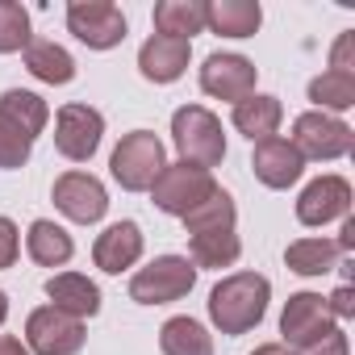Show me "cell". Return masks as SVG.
I'll return each instance as SVG.
<instances>
[{
	"label": "cell",
	"mask_w": 355,
	"mask_h": 355,
	"mask_svg": "<svg viewBox=\"0 0 355 355\" xmlns=\"http://www.w3.org/2000/svg\"><path fill=\"white\" fill-rule=\"evenodd\" d=\"M184 230H189L193 268H230L243 251V243L234 234V201L222 189L184 218Z\"/></svg>",
	"instance_id": "6da1fadb"
},
{
	"label": "cell",
	"mask_w": 355,
	"mask_h": 355,
	"mask_svg": "<svg viewBox=\"0 0 355 355\" xmlns=\"http://www.w3.org/2000/svg\"><path fill=\"white\" fill-rule=\"evenodd\" d=\"M268 297H272V284L268 276L259 272H234L226 280L214 284L209 293V318L222 334H247L263 322L268 313Z\"/></svg>",
	"instance_id": "7a4b0ae2"
},
{
	"label": "cell",
	"mask_w": 355,
	"mask_h": 355,
	"mask_svg": "<svg viewBox=\"0 0 355 355\" xmlns=\"http://www.w3.org/2000/svg\"><path fill=\"white\" fill-rule=\"evenodd\" d=\"M46 101L34 96V92H21V88H9L0 96V167L13 171L30 159L34 150V138L42 134L46 125Z\"/></svg>",
	"instance_id": "3957f363"
},
{
	"label": "cell",
	"mask_w": 355,
	"mask_h": 355,
	"mask_svg": "<svg viewBox=\"0 0 355 355\" xmlns=\"http://www.w3.org/2000/svg\"><path fill=\"white\" fill-rule=\"evenodd\" d=\"M171 142L180 150V163H193V167H205V171L226 159L222 121L205 105H184V109L171 113Z\"/></svg>",
	"instance_id": "277c9868"
},
{
	"label": "cell",
	"mask_w": 355,
	"mask_h": 355,
	"mask_svg": "<svg viewBox=\"0 0 355 355\" xmlns=\"http://www.w3.org/2000/svg\"><path fill=\"white\" fill-rule=\"evenodd\" d=\"M218 193L214 184V171L205 167H193V163H167L159 171V180L150 184V197L163 214L171 218H189L197 205H205L209 197Z\"/></svg>",
	"instance_id": "5b68a950"
},
{
	"label": "cell",
	"mask_w": 355,
	"mask_h": 355,
	"mask_svg": "<svg viewBox=\"0 0 355 355\" xmlns=\"http://www.w3.org/2000/svg\"><path fill=\"white\" fill-rule=\"evenodd\" d=\"M109 167H113V180H117L125 193H146V189L159 180V171L167 167L163 142H159L150 130H134V134H125V138L117 142Z\"/></svg>",
	"instance_id": "8992f818"
},
{
	"label": "cell",
	"mask_w": 355,
	"mask_h": 355,
	"mask_svg": "<svg viewBox=\"0 0 355 355\" xmlns=\"http://www.w3.org/2000/svg\"><path fill=\"white\" fill-rule=\"evenodd\" d=\"M193 284H197L193 259H184V255H159V259H150L146 268L134 272L130 297H134L138 305H167V301L189 297Z\"/></svg>",
	"instance_id": "52a82bcc"
},
{
	"label": "cell",
	"mask_w": 355,
	"mask_h": 355,
	"mask_svg": "<svg viewBox=\"0 0 355 355\" xmlns=\"http://www.w3.org/2000/svg\"><path fill=\"white\" fill-rule=\"evenodd\" d=\"M67 30L88 51H113L125 42V13L109 0H80L67 9Z\"/></svg>",
	"instance_id": "ba28073f"
},
{
	"label": "cell",
	"mask_w": 355,
	"mask_h": 355,
	"mask_svg": "<svg viewBox=\"0 0 355 355\" xmlns=\"http://www.w3.org/2000/svg\"><path fill=\"white\" fill-rule=\"evenodd\" d=\"M351 142H355L351 125L330 117V113H301L293 121V146H297L301 159H322V163L343 159L351 150Z\"/></svg>",
	"instance_id": "9c48e42d"
},
{
	"label": "cell",
	"mask_w": 355,
	"mask_h": 355,
	"mask_svg": "<svg viewBox=\"0 0 355 355\" xmlns=\"http://www.w3.org/2000/svg\"><path fill=\"white\" fill-rule=\"evenodd\" d=\"M84 334H88L84 322L63 313V309H55V305L34 309L30 322H26V343L38 355H76L84 347Z\"/></svg>",
	"instance_id": "30bf717a"
},
{
	"label": "cell",
	"mask_w": 355,
	"mask_h": 355,
	"mask_svg": "<svg viewBox=\"0 0 355 355\" xmlns=\"http://www.w3.org/2000/svg\"><path fill=\"white\" fill-rule=\"evenodd\" d=\"M101 134H105V117L92 105H63L55 117V146L71 163L92 159L101 146Z\"/></svg>",
	"instance_id": "8fae6325"
},
{
	"label": "cell",
	"mask_w": 355,
	"mask_h": 355,
	"mask_svg": "<svg viewBox=\"0 0 355 355\" xmlns=\"http://www.w3.org/2000/svg\"><path fill=\"white\" fill-rule=\"evenodd\" d=\"M51 197H55V209H59L63 218L80 222V226L101 222L105 209H109V193H105V184L96 180V175H88V171H67V175H59Z\"/></svg>",
	"instance_id": "7c38bea8"
},
{
	"label": "cell",
	"mask_w": 355,
	"mask_h": 355,
	"mask_svg": "<svg viewBox=\"0 0 355 355\" xmlns=\"http://www.w3.org/2000/svg\"><path fill=\"white\" fill-rule=\"evenodd\" d=\"M326 330H334V318L326 309V297L322 293H293L284 313H280V334H284V347H309L318 343Z\"/></svg>",
	"instance_id": "4fadbf2b"
},
{
	"label": "cell",
	"mask_w": 355,
	"mask_h": 355,
	"mask_svg": "<svg viewBox=\"0 0 355 355\" xmlns=\"http://www.w3.org/2000/svg\"><path fill=\"white\" fill-rule=\"evenodd\" d=\"M201 88L218 101H247L255 92V63L243 59V55H226V51H214L201 67Z\"/></svg>",
	"instance_id": "5bb4252c"
},
{
	"label": "cell",
	"mask_w": 355,
	"mask_h": 355,
	"mask_svg": "<svg viewBox=\"0 0 355 355\" xmlns=\"http://www.w3.org/2000/svg\"><path fill=\"white\" fill-rule=\"evenodd\" d=\"M351 209V184L343 175H318L313 184H305L297 201V222L301 226H326L334 218H347Z\"/></svg>",
	"instance_id": "9a60e30c"
},
{
	"label": "cell",
	"mask_w": 355,
	"mask_h": 355,
	"mask_svg": "<svg viewBox=\"0 0 355 355\" xmlns=\"http://www.w3.org/2000/svg\"><path fill=\"white\" fill-rule=\"evenodd\" d=\"M189 55H193V42L155 34V38H146L142 51H138V71H142L150 84H175V80L184 76V67H189Z\"/></svg>",
	"instance_id": "2e32d148"
},
{
	"label": "cell",
	"mask_w": 355,
	"mask_h": 355,
	"mask_svg": "<svg viewBox=\"0 0 355 355\" xmlns=\"http://www.w3.org/2000/svg\"><path fill=\"white\" fill-rule=\"evenodd\" d=\"M251 167H255V175H259L268 189H288V184L301 180L305 159L297 155V146L288 138H263V142H255Z\"/></svg>",
	"instance_id": "e0dca14e"
},
{
	"label": "cell",
	"mask_w": 355,
	"mask_h": 355,
	"mask_svg": "<svg viewBox=\"0 0 355 355\" xmlns=\"http://www.w3.org/2000/svg\"><path fill=\"white\" fill-rule=\"evenodd\" d=\"M138 255H142V230H138V222H117V226H109V230L96 239V247H92L96 268L109 272V276L134 268Z\"/></svg>",
	"instance_id": "ac0fdd59"
},
{
	"label": "cell",
	"mask_w": 355,
	"mask_h": 355,
	"mask_svg": "<svg viewBox=\"0 0 355 355\" xmlns=\"http://www.w3.org/2000/svg\"><path fill=\"white\" fill-rule=\"evenodd\" d=\"M46 297L55 301V309H63V313H71V318H92V313H101V288L88 280V276H80V272H59V276H51L46 280Z\"/></svg>",
	"instance_id": "d6986e66"
},
{
	"label": "cell",
	"mask_w": 355,
	"mask_h": 355,
	"mask_svg": "<svg viewBox=\"0 0 355 355\" xmlns=\"http://www.w3.org/2000/svg\"><path fill=\"white\" fill-rule=\"evenodd\" d=\"M263 21V9L255 0H214L205 5V26L222 38H251Z\"/></svg>",
	"instance_id": "ffe728a7"
},
{
	"label": "cell",
	"mask_w": 355,
	"mask_h": 355,
	"mask_svg": "<svg viewBox=\"0 0 355 355\" xmlns=\"http://www.w3.org/2000/svg\"><path fill=\"white\" fill-rule=\"evenodd\" d=\"M280 117H284L280 101H276V96H263V92H251L247 101H239V105H234V130H239V134H247L251 142L276 138Z\"/></svg>",
	"instance_id": "44dd1931"
},
{
	"label": "cell",
	"mask_w": 355,
	"mask_h": 355,
	"mask_svg": "<svg viewBox=\"0 0 355 355\" xmlns=\"http://www.w3.org/2000/svg\"><path fill=\"white\" fill-rule=\"evenodd\" d=\"M155 30L163 38H184L205 30V0H159L155 5Z\"/></svg>",
	"instance_id": "7402d4cb"
},
{
	"label": "cell",
	"mask_w": 355,
	"mask_h": 355,
	"mask_svg": "<svg viewBox=\"0 0 355 355\" xmlns=\"http://www.w3.org/2000/svg\"><path fill=\"white\" fill-rule=\"evenodd\" d=\"M26 251H30V259L42 263V268H63V263L71 259L76 243H71V234H67L63 226L38 218V222L30 226V234H26Z\"/></svg>",
	"instance_id": "603a6c76"
},
{
	"label": "cell",
	"mask_w": 355,
	"mask_h": 355,
	"mask_svg": "<svg viewBox=\"0 0 355 355\" xmlns=\"http://www.w3.org/2000/svg\"><path fill=\"white\" fill-rule=\"evenodd\" d=\"M26 67L42 84H71L76 80V59L59 42H46V38H38V42L26 46Z\"/></svg>",
	"instance_id": "cb8c5ba5"
},
{
	"label": "cell",
	"mask_w": 355,
	"mask_h": 355,
	"mask_svg": "<svg viewBox=\"0 0 355 355\" xmlns=\"http://www.w3.org/2000/svg\"><path fill=\"white\" fill-rule=\"evenodd\" d=\"M163 355H214V338L197 318H171L159 330Z\"/></svg>",
	"instance_id": "d4e9b609"
},
{
	"label": "cell",
	"mask_w": 355,
	"mask_h": 355,
	"mask_svg": "<svg viewBox=\"0 0 355 355\" xmlns=\"http://www.w3.org/2000/svg\"><path fill=\"white\" fill-rule=\"evenodd\" d=\"M338 247L330 243V239H301V243H293L288 251H284V263L297 272V276H326V272H334L338 268Z\"/></svg>",
	"instance_id": "484cf974"
},
{
	"label": "cell",
	"mask_w": 355,
	"mask_h": 355,
	"mask_svg": "<svg viewBox=\"0 0 355 355\" xmlns=\"http://www.w3.org/2000/svg\"><path fill=\"white\" fill-rule=\"evenodd\" d=\"M309 101L318 105V113H326V109H351L355 105V76L322 71L318 80H309Z\"/></svg>",
	"instance_id": "4316f807"
},
{
	"label": "cell",
	"mask_w": 355,
	"mask_h": 355,
	"mask_svg": "<svg viewBox=\"0 0 355 355\" xmlns=\"http://www.w3.org/2000/svg\"><path fill=\"white\" fill-rule=\"evenodd\" d=\"M30 46V13L17 0H0V55H13Z\"/></svg>",
	"instance_id": "83f0119b"
},
{
	"label": "cell",
	"mask_w": 355,
	"mask_h": 355,
	"mask_svg": "<svg viewBox=\"0 0 355 355\" xmlns=\"http://www.w3.org/2000/svg\"><path fill=\"white\" fill-rule=\"evenodd\" d=\"M17 251H21L17 226H13L9 218H0V268H13V263H17Z\"/></svg>",
	"instance_id": "f1b7e54d"
},
{
	"label": "cell",
	"mask_w": 355,
	"mask_h": 355,
	"mask_svg": "<svg viewBox=\"0 0 355 355\" xmlns=\"http://www.w3.org/2000/svg\"><path fill=\"white\" fill-rule=\"evenodd\" d=\"M351 55H355V34L347 30V34H338V42H334V51H330V71H343V76H355V71H351Z\"/></svg>",
	"instance_id": "f546056e"
},
{
	"label": "cell",
	"mask_w": 355,
	"mask_h": 355,
	"mask_svg": "<svg viewBox=\"0 0 355 355\" xmlns=\"http://www.w3.org/2000/svg\"><path fill=\"white\" fill-rule=\"evenodd\" d=\"M305 355H347V334L334 326V330H326L318 343H309V347H305Z\"/></svg>",
	"instance_id": "4dcf8cb0"
},
{
	"label": "cell",
	"mask_w": 355,
	"mask_h": 355,
	"mask_svg": "<svg viewBox=\"0 0 355 355\" xmlns=\"http://www.w3.org/2000/svg\"><path fill=\"white\" fill-rule=\"evenodd\" d=\"M326 309H330V318H351V313H355V301H351V284L334 288V297H326Z\"/></svg>",
	"instance_id": "1f68e13d"
},
{
	"label": "cell",
	"mask_w": 355,
	"mask_h": 355,
	"mask_svg": "<svg viewBox=\"0 0 355 355\" xmlns=\"http://www.w3.org/2000/svg\"><path fill=\"white\" fill-rule=\"evenodd\" d=\"M343 255L347 251H355V218H343V230H338V243H334Z\"/></svg>",
	"instance_id": "d6a6232c"
},
{
	"label": "cell",
	"mask_w": 355,
	"mask_h": 355,
	"mask_svg": "<svg viewBox=\"0 0 355 355\" xmlns=\"http://www.w3.org/2000/svg\"><path fill=\"white\" fill-rule=\"evenodd\" d=\"M0 355H30V347L13 334H0Z\"/></svg>",
	"instance_id": "836d02e7"
},
{
	"label": "cell",
	"mask_w": 355,
	"mask_h": 355,
	"mask_svg": "<svg viewBox=\"0 0 355 355\" xmlns=\"http://www.w3.org/2000/svg\"><path fill=\"white\" fill-rule=\"evenodd\" d=\"M251 355H297L293 347H284V343H263V347H255Z\"/></svg>",
	"instance_id": "e575fe53"
},
{
	"label": "cell",
	"mask_w": 355,
	"mask_h": 355,
	"mask_svg": "<svg viewBox=\"0 0 355 355\" xmlns=\"http://www.w3.org/2000/svg\"><path fill=\"white\" fill-rule=\"evenodd\" d=\"M5 318H9V297L0 293V326H5Z\"/></svg>",
	"instance_id": "d590c367"
}]
</instances>
